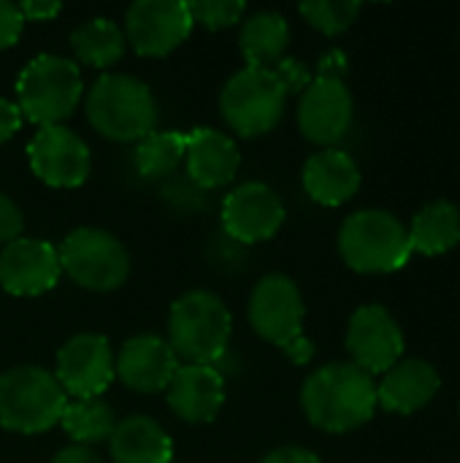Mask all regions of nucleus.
Segmentation results:
<instances>
[{
  "mask_svg": "<svg viewBox=\"0 0 460 463\" xmlns=\"http://www.w3.org/2000/svg\"><path fill=\"white\" fill-rule=\"evenodd\" d=\"M190 179L203 190L225 187L236 179L241 165V152L230 136L214 128H192L187 130V152H184Z\"/></svg>",
  "mask_w": 460,
  "mask_h": 463,
  "instance_id": "obj_19",
  "label": "nucleus"
},
{
  "mask_svg": "<svg viewBox=\"0 0 460 463\" xmlns=\"http://www.w3.org/2000/svg\"><path fill=\"white\" fill-rule=\"evenodd\" d=\"M233 317L225 301L209 290H190L171 304L168 345L176 358L195 366H214L230 342Z\"/></svg>",
  "mask_w": 460,
  "mask_h": 463,
  "instance_id": "obj_4",
  "label": "nucleus"
},
{
  "mask_svg": "<svg viewBox=\"0 0 460 463\" xmlns=\"http://www.w3.org/2000/svg\"><path fill=\"white\" fill-rule=\"evenodd\" d=\"M179 358L168 339L157 334H138L127 339L117 358L114 372L117 377L138 393H160L171 385L174 374L179 372Z\"/></svg>",
  "mask_w": 460,
  "mask_h": 463,
  "instance_id": "obj_17",
  "label": "nucleus"
},
{
  "mask_svg": "<svg viewBox=\"0 0 460 463\" xmlns=\"http://www.w3.org/2000/svg\"><path fill=\"white\" fill-rule=\"evenodd\" d=\"M274 71H277V76L282 79V84H285L287 95H290V92H304V90L312 84V73H309V68H306L301 60H296V57H285V60H279V62L274 65Z\"/></svg>",
  "mask_w": 460,
  "mask_h": 463,
  "instance_id": "obj_30",
  "label": "nucleus"
},
{
  "mask_svg": "<svg viewBox=\"0 0 460 463\" xmlns=\"http://www.w3.org/2000/svg\"><path fill=\"white\" fill-rule=\"evenodd\" d=\"M412 255H426V258H439L460 244V209L447 201L437 198L418 209L412 217V225L407 228Z\"/></svg>",
  "mask_w": 460,
  "mask_h": 463,
  "instance_id": "obj_23",
  "label": "nucleus"
},
{
  "mask_svg": "<svg viewBox=\"0 0 460 463\" xmlns=\"http://www.w3.org/2000/svg\"><path fill=\"white\" fill-rule=\"evenodd\" d=\"M290 43V24L277 11H258L244 19L239 33V49L247 68H274L285 60Z\"/></svg>",
  "mask_w": 460,
  "mask_h": 463,
  "instance_id": "obj_24",
  "label": "nucleus"
},
{
  "mask_svg": "<svg viewBox=\"0 0 460 463\" xmlns=\"http://www.w3.org/2000/svg\"><path fill=\"white\" fill-rule=\"evenodd\" d=\"M339 252L358 274H393L412 258L404 222L385 209H361L350 214L339 231Z\"/></svg>",
  "mask_w": 460,
  "mask_h": 463,
  "instance_id": "obj_5",
  "label": "nucleus"
},
{
  "mask_svg": "<svg viewBox=\"0 0 460 463\" xmlns=\"http://www.w3.org/2000/svg\"><path fill=\"white\" fill-rule=\"evenodd\" d=\"M60 269L79 288L108 293L127 282L130 255L125 244L103 228H76L57 247Z\"/></svg>",
  "mask_w": 460,
  "mask_h": 463,
  "instance_id": "obj_9",
  "label": "nucleus"
},
{
  "mask_svg": "<svg viewBox=\"0 0 460 463\" xmlns=\"http://www.w3.org/2000/svg\"><path fill=\"white\" fill-rule=\"evenodd\" d=\"M192 22L203 24L206 30H225L241 22L247 5L241 0H190L187 3Z\"/></svg>",
  "mask_w": 460,
  "mask_h": 463,
  "instance_id": "obj_29",
  "label": "nucleus"
},
{
  "mask_svg": "<svg viewBox=\"0 0 460 463\" xmlns=\"http://www.w3.org/2000/svg\"><path fill=\"white\" fill-rule=\"evenodd\" d=\"M27 160L30 171L49 187H79L92 168L87 141L65 125L41 128L27 144Z\"/></svg>",
  "mask_w": 460,
  "mask_h": 463,
  "instance_id": "obj_13",
  "label": "nucleus"
},
{
  "mask_svg": "<svg viewBox=\"0 0 460 463\" xmlns=\"http://www.w3.org/2000/svg\"><path fill=\"white\" fill-rule=\"evenodd\" d=\"M298 11L314 30L333 38L352 27V22L361 14V3L358 0H312V3H301Z\"/></svg>",
  "mask_w": 460,
  "mask_h": 463,
  "instance_id": "obj_28",
  "label": "nucleus"
},
{
  "mask_svg": "<svg viewBox=\"0 0 460 463\" xmlns=\"http://www.w3.org/2000/svg\"><path fill=\"white\" fill-rule=\"evenodd\" d=\"M260 463H323L312 450H306V448H277V450H271L268 456H263V461Z\"/></svg>",
  "mask_w": 460,
  "mask_h": 463,
  "instance_id": "obj_35",
  "label": "nucleus"
},
{
  "mask_svg": "<svg viewBox=\"0 0 460 463\" xmlns=\"http://www.w3.org/2000/svg\"><path fill=\"white\" fill-rule=\"evenodd\" d=\"M62 277L57 247L22 236L0 250V288L19 298L49 293Z\"/></svg>",
  "mask_w": 460,
  "mask_h": 463,
  "instance_id": "obj_15",
  "label": "nucleus"
},
{
  "mask_svg": "<svg viewBox=\"0 0 460 463\" xmlns=\"http://www.w3.org/2000/svg\"><path fill=\"white\" fill-rule=\"evenodd\" d=\"M347 71V57L342 52H328L323 60H320V71L317 76L320 79H342Z\"/></svg>",
  "mask_w": 460,
  "mask_h": 463,
  "instance_id": "obj_37",
  "label": "nucleus"
},
{
  "mask_svg": "<svg viewBox=\"0 0 460 463\" xmlns=\"http://www.w3.org/2000/svg\"><path fill=\"white\" fill-rule=\"evenodd\" d=\"M249 326L268 345L279 347L296 366L314 358V345L304 334V298L298 285L285 274L263 277L249 296Z\"/></svg>",
  "mask_w": 460,
  "mask_h": 463,
  "instance_id": "obj_3",
  "label": "nucleus"
},
{
  "mask_svg": "<svg viewBox=\"0 0 460 463\" xmlns=\"http://www.w3.org/2000/svg\"><path fill=\"white\" fill-rule=\"evenodd\" d=\"M24 27V16L19 14V8L14 3L0 0V49H8L19 41Z\"/></svg>",
  "mask_w": 460,
  "mask_h": 463,
  "instance_id": "obj_32",
  "label": "nucleus"
},
{
  "mask_svg": "<svg viewBox=\"0 0 460 463\" xmlns=\"http://www.w3.org/2000/svg\"><path fill=\"white\" fill-rule=\"evenodd\" d=\"M22 231H24V217H22V209L0 193V244H11L16 239H22Z\"/></svg>",
  "mask_w": 460,
  "mask_h": 463,
  "instance_id": "obj_31",
  "label": "nucleus"
},
{
  "mask_svg": "<svg viewBox=\"0 0 460 463\" xmlns=\"http://www.w3.org/2000/svg\"><path fill=\"white\" fill-rule=\"evenodd\" d=\"M192 14L182 0H138L125 14V41L141 57H165L192 33Z\"/></svg>",
  "mask_w": 460,
  "mask_h": 463,
  "instance_id": "obj_10",
  "label": "nucleus"
},
{
  "mask_svg": "<svg viewBox=\"0 0 460 463\" xmlns=\"http://www.w3.org/2000/svg\"><path fill=\"white\" fill-rule=\"evenodd\" d=\"M16 8H19V14H22L24 19H30V22H49V19H54V16L62 11V5L54 3V0H24V3H19Z\"/></svg>",
  "mask_w": 460,
  "mask_h": 463,
  "instance_id": "obj_33",
  "label": "nucleus"
},
{
  "mask_svg": "<svg viewBox=\"0 0 460 463\" xmlns=\"http://www.w3.org/2000/svg\"><path fill=\"white\" fill-rule=\"evenodd\" d=\"M442 388L439 372L423 358H401L393 369L382 374L377 385V404L390 415H415Z\"/></svg>",
  "mask_w": 460,
  "mask_h": 463,
  "instance_id": "obj_20",
  "label": "nucleus"
},
{
  "mask_svg": "<svg viewBox=\"0 0 460 463\" xmlns=\"http://www.w3.org/2000/svg\"><path fill=\"white\" fill-rule=\"evenodd\" d=\"M171 412L184 423H211L225 404V377L214 366L184 364L165 388Z\"/></svg>",
  "mask_w": 460,
  "mask_h": 463,
  "instance_id": "obj_18",
  "label": "nucleus"
},
{
  "mask_svg": "<svg viewBox=\"0 0 460 463\" xmlns=\"http://www.w3.org/2000/svg\"><path fill=\"white\" fill-rule=\"evenodd\" d=\"M377 407V383L355 364L320 366L301 388L306 420L328 434H350L366 426Z\"/></svg>",
  "mask_w": 460,
  "mask_h": 463,
  "instance_id": "obj_1",
  "label": "nucleus"
},
{
  "mask_svg": "<svg viewBox=\"0 0 460 463\" xmlns=\"http://www.w3.org/2000/svg\"><path fill=\"white\" fill-rule=\"evenodd\" d=\"M458 412H460V407H458Z\"/></svg>",
  "mask_w": 460,
  "mask_h": 463,
  "instance_id": "obj_38",
  "label": "nucleus"
},
{
  "mask_svg": "<svg viewBox=\"0 0 460 463\" xmlns=\"http://www.w3.org/2000/svg\"><path fill=\"white\" fill-rule=\"evenodd\" d=\"M22 119H24V117H22L19 106H16L14 100L0 98V144L8 141V138H14V136L19 133Z\"/></svg>",
  "mask_w": 460,
  "mask_h": 463,
  "instance_id": "obj_34",
  "label": "nucleus"
},
{
  "mask_svg": "<svg viewBox=\"0 0 460 463\" xmlns=\"http://www.w3.org/2000/svg\"><path fill=\"white\" fill-rule=\"evenodd\" d=\"M108 453L114 463H174L171 437L146 415H130L119 420L108 437Z\"/></svg>",
  "mask_w": 460,
  "mask_h": 463,
  "instance_id": "obj_22",
  "label": "nucleus"
},
{
  "mask_svg": "<svg viewBox=\"0 0 460 463\" xmlns=\"http://www.w3.org/2000/svg\"><path fill=\"white\" fill-rule=\"evenodd\" d=\"M187 152V133L179 130H155L144 136L136 146V171L146 179H160L174 174Z\"/></svg>",
  "mask_w": 460,
  "mask_h": 463,
  "instance_id": "obj_27",
  "label": "nucleus"
},
{
  "mask_svg": "<svg viewBox=\"0 0 460 463\" xmlns=\"http://www.w3.org/2000/svg\"><path fill=\"white\" fill-rule=\"evenodd\" d=\"M304 190L320 206H342L355 198L361 190V168L342 149L314 152L304 163Z\"/></svg>",
  "mask_w": 460,
  "mask_h": 463,
  "instance_id": "obj_21",
  "label": "nucleus"
},
{
  "mask_svg": "<svg viewBox=\"0 0 460 463\" xmlns=\"http://www.w3.org/2000/svg\"><path fill=\"white\" fill-rule=\"evenodd\" d=\"M68 396L41 366H14L0 374V426L11 434H43L65 412Z\"/></svg>",
  "mask_w": 460,
  "mask_h": 463,
  "instance_id": "obj_6",
  "label": "nucleus"
},
{
  "mask_svg": "<svg viewBox=\"0 0 460 463\" xmlns=\"http://www.w3.org/2000/svg\"><path fill=\"white\" fill-rule=\"evenodd\" d=\"M352 125V95L344 79H312L298 100V128L306 141L331 149Z\"/></svg>",
  "mask_w": 460,
  "mask_h": 463,
  "instance_id": "obj_16",
  "label": "nucleus"
},
{
  "mask_svg": "<svg viewBox=\"0 0 460 463\" xmlns=\"http://www.w3.org/2000/svg\"><path fill=\"white\" fill-rule=\"evenodd\" d=\"M287 209L279 193L263 182H244L222 201V228L241 244L268 241L285 225Z\"/></svg>",
  "mask_w": 460,
  "mask_h": 463,
  "instance_id": "obj_14",
  "label": "nucleus"
},
{
  "mask_svg": "<svg viewBox=\"0 0 460 463\" xmlns=\"http://www.w3.org/2000/svg\"><path fill=\"white\" fill-rule=\"evenodd\" d=\"M70 49L84 65L108 68V65L122 60V54L127 49V41H125V33L111 19L98 16V19H89V22L79 24L70 33Z\"/></svg>",
  "mask_w": 460,
  "mask_h": 463,
  "instance_id": "obj_25",
  "label": "nucleus"
},
{
  "mask_svg": "<svg viewBox=\"0 0 460 463\" xmlns=\"http://www.w3.org/2000/svg\"><path fill=\"white\" fill-rule=\"evenodd\" d=\"M49 463H103V458L92 448L70 445V448H62Z\"/></svg>",
  "mask_w": 460,
  "mask_h": 463,
  "instance_id": "obj_36",
  "label": "nucleus"
},
{
  "mask_svg": "<svg viewBox=\"0 0 460 463\" xmlns=\"http://www.w3.org/2000/svg\"><path fill=\"white\" fill-rule=\"evenodd\" d=\"M287 103V90L274 68H241L220 92V111L241 138L271 133Z\"/></svg>",
  "mask_w": 460,
  "mask_h": 463,
  "instance_id": "obj_8",
  "label": "nucleus"
},
{
  "mask_svg": "<svg viewBox=\"0 0 460 463\" xmlns=\"http://www.w3.org/2000/svg\"><path fill=\"white\" fill-rule=\"evenodd\" d=\"M60 426L76 445L89 448L98 442H108L117 429V418L111 404L103 399H76L65 404Z\"/></svg>",
  "mask_w": 460,
  "mask_h": 463,
  "instance_id": "obj_26",
  "label": "nucleus"
},
{
  "mask_svg": "<svg viewBox=\"0 0 460 463\" xmlns=\"http://www.w3.org/2000/svg\"><path fill=\"white\" fill-rule=\"evenodd\" d=\"M344 345L350 364L369 377L385 374L404 358V331L382 304H366L352 312Z\"/></svg>",
  "mask_w": 460,
  "mask_h": 463,
  "instance_id": "obj_11",
  "label": "nucleus"
},
{
  "mask_svg": "<svg viewBox=\"0 0 460 463\" xmlns=\"http://www.w3.org/2000/svg\"><path fill=\"white\" fill-rule=\"evenodd\" d=\"M89 125L111 141H141L155 133L157 103L152 90L130 73H103L87 92Z\"/></svg>",
  "mask_w": 460,
  "mask_h": 463,
  "instance_id": "obj_2",
  "label": "nucleus"
},
{
  "mask_svg": "<svg viewBox=\"0 0 460 463\" xmlns=\"http://www.w3.org/2000/svg\"><path fill=\"white\" fill-rule=\"evenodd\" d=\"M54 377L65 396L70 393L73 399H100L117 377L108 339L100 334L70 336L57 353Z\"/></svg>",
  "mask_w": 460,
  "mask_h": 463,
  "instance_id": "obj_12",
  "label": "nucleus"
},
{
  "mask_svg": "<svg viewBox=\"0 0 460 463\" xmlns=\"http://www.w3.org/2000/svg\"><path fill=\"white\" fill-rule=\"evenodd\" d=\"M84 95L81 71L60 54H38L24 65L16 81V106L22 117L41 128L62 125Z\"/></svg>",
  "mask_w": 460,
  "mask_h": 463,
  "instance_id": "obj_7",
  "label": "nucleus"
}]
</instances>
